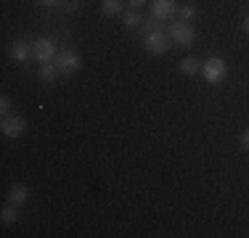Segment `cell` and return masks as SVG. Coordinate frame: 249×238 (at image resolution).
<instances>
[{
    "mask_svg": "<svg viewBox=\"0 0 249 238\" xmlns=\"http://www.w3.org/2000/svg\"><path fill=\"white\" fill-rule=\"evenodd\" d=\"M0 220H3L5 225L16 222V220H19V206H16V204H11V201H8V204H5L3 209H0Z\"/></svg>",
    "mask_w": 249,
    "mask_h": 238,
    "instance_id": "14",
    "label": "cell"
},
{
    "mask_svg": "<svg viewBox=\"0 0 249 238\" xmlns=\"http://www.w3.org/2000/svg\"><path fill=\"white\" fill-rule=\"evenodd\" d=\"M27 119L21 117V114H5L3 117V122H0V133L5 135V138H11V140H16V138H21V135L27 133Z\"/></svg>",
    "mask_w": 249,
    "mask_h": 238,
    "instance_id": "4",
    "label": "cell"
},
{
    "mask_svg": "<svg viewBox=\"0 0 249 238\" xmlns=\"http://www.w3.org/2000/svg\"><path fill=\"white\" fill-rule=\"evenodd\" d=\"M241 29H244V32L249 34V16H244V21H241Z\"/></svg>",
    "mask_w": 249,
    "mask_h": 238,
    "instance_id": "21",
    "label": "cell"
},
{
    "mask_svg": "<svg viewBox=\"0 0 249 238\" xmlns=\"http://www.w3.org/2000/svg\"><path fill=\"white\" fill-rule=\"evenodd\" d=\"M11 106H14V103H11V98H8V95H3V98H0V111H3V117L11 114Z\"/></svg>",
    "mask_w": 249,
    "mask_h": 238,
    "instance_id": "17",
    "label": "cell"
},
{
    "mask_svg": "<svg viewBox=\"0 0 249 238\" xmlns=\"http://www.w3.org/2000/svg\"><path fill=\"white\" fill-rule=\"evenodd\" d=\"M124 3H127V5H130V8H135V11H141V8H143V5H146V3H149V0H124Z\"/></svg>",
    "mask_w": 249,
    "mask_h": 238,
    "instance_id": "18",
    "label": "cell"
},
{
    "mask_svg": "<svg viewBox=\"0 0 249 238\" xmlns=\"http://www.w3.org/2000/svg\"><path fill=\"white\" fill-rule=\"evenodd\" d=\"M37 74H40V80H43V82H56V77L61 74V71H58V67L51 61V64H40Z\"/></svg>",
    "mask_w": 249,
    "mask_h": 238,
    "instance_id": "12",
    "label": "cell"
},
{
    "mask_svg": "<svg viewBox=\"0 0 249 238\" xmlns=\"http://www.w3.org/2000/svg\"><path fill=\"white\" fill-rule=\"evenodd\" d=\"M201 77H204L210 85H220V82L228 77V64L223 61V58H217V56H210L207 61H201V71H199Z\"/></svg>",
    "mask_w": 249,
    "mask_h": 238,
    "instance_id": "2",
    "label": "cell"
},
{
    "mask_svg": "<svg viewBox=\"0 0 249 238\" xmlns=\"http://www.w3.org/2000/svg\"><path fill=\"white\" fill-rule=\"evenodd\" d=\"M53 64L58 67L61 74H74V71H80V67H82V58L77 51H72V48H64V51H58V56Z\"/></svg>",
    "mask_w": 249,
    "mask_h": 238,
    "instance_id": "6",
    "label": "cell"
},
{
    "mask_svg": "<svg viewBox=\"0 0 249 238\" xmlns=\"http://www.w3.org/2000/svg\"><path fill=\"white\" fill-rule=\"evenodd\" d=\"M178 0H151V16H157L159 21L178 19Z\"/></svg>",
    "mask_w": 249,
    "mask_h": 238,
    "instance_id": "8",
    "label": "cell"
},
{
    "mask_svg": "<svg viewBox=\"0 0 249 238\" xmlns=\"http://www.w3.org/2000/svg\"><path fill=\"white\" fill-rule=\"evenodd\" d=\"M8 201H11V204H16V206L27 204V201H29V188L24 186V183H14L11 190H8Z\"/></svg>",
    "mask_w": 249,
    "mask_h": 238,
    "instance_id": "9",
    "label": "cell"
},
{
    "mask_svg": "<svg viewBox=\"0 0 249 238\" xmlns=\"http://www.w3.org/2000/svg\"><path fill=\"white\" fill-rule=\"evenodd\" d=\"M239 143H241V148H244V151H249V130H244V133H241Z\"/></svg>",
    "mask_w": 249,
    "mask_h": 238,
    "instance_id": "19",
    "label": "cell"
},
{
    "mask_svg": "<svg viewBox=\"0 0 249 238\" xmlns=\"http://www.w3.org/2000/svg\"><path fill=\"white\" fill-rule=\"evenodd\" d=\"M37 5H43V8H61L64 0H37Z\"/></svg>",
    "mask_w": 249,
    "mask_h": 238,
    "instance_id": "16",
    "label": "cell"
},
{
    "mask_svg": "<svg viewBox=\"0 0 249 238\" xmlns=\"http://www.w3.org/2000/svg\"><path fill=\"white\" fill-rule=\"evenodd\" d=\"M122 3L124 0H101V14L114 19V16H122Z\"/></svg>",
    "mask_w": 249,
    "mask_h": 238,
    "instance_id": "10",
    "label": "cell"
},
{
    "mask_svg": "<svg viewBox=\"0 0 249 238\" xmlns=\"http://www.w3.org/2000/svg\"><path fill=\"white\" fill-rule=\"evenodd\" d=\"M32 51H35V61H40V64H51L58 56V45L53 37H37Z\"/></svg>",
    "mask_w": 249,
    "mask_h": 238,
    "instance_id": "5",
    "label": "cell"
},
{
    "mask_svg": "<svg viewBox=\"0 0 249 238\" xmlns=\"http://www.w3.org/2000/svg\"><path fill=\"white\" fill-rule=\"evenodd\" d=\"M122 24L127 29H141V24H143V14H141V11H135V8L124 11V14H122Z\"/></svg>",
    "mask_w": 249,
    "mask_h": 238,
    "instance_id": "11",
    "label": "cell"
},
{
    "mask_svg": "<svg viewBox=\"0 0 249 238\" xmlns=\"http://www.w3.org/2000/svg\"><path fill=\"white\" fill-rule=\"evenodd\" d=\"M77 5H80V0H69V3H64V11L72 14V11H77Z\"/></svg>",
    "mask_w": 249,
    "mask_h": 238,
    "instance_id": "20",
    "label": "cell"
},
{
    "mask_svg": "<svg viewBox=\"0 0 249 238\" xmlns=\"http://www.w3.org/2000/svg\"><path fill=\"white\" fill-rule=\"evenodd\" d=\"M141 45H143V51L151 53V56H162V53H167L175 43H173V37H170L167 27H157V29H149V32H143V37H141Z\"/></svg>",
    "mask_w": 249,
    "mask_h": 238,
    "instance_id": "1",
    "label": "cell"
},
{
    "mask_svg": "<svg viewBox=\"0 0 249 238\" xmlns=\"http://www.w3.org/2000/svg\"><path fill=\"white\" fill-rule=\"evenodd\" d=\"M167 32H170V37H173V43L183 45V48L194 45V40H196V29H194L188 21H170Z\"/></svg>",
    "mask_w": 249,
    "mask_h": 238,
    "instance_id": "3",
    "label": "cell"
},
{
    "mask_svg": "<svg viewBox=\"0 0 249 238\" xmlns=\"http://www.w3.org/2000/svg\"><path fill=\"white\" fill-rule=\"evenodd\" d=\"M194 16H196V8H194L191 3H186V5L178 8V21H191Z\"/></svg>",
    "mask_w": 249,
    "mask_h": 238,
    "instance_id": "15",
    "label": "cell"
},
{
    "mask_svg": "<svg viewBox=\"0 0 249 238\" xmlns=\"http://www.w3.org/2000/svg\"><path fill=\"white\" fill-rule=\"evenodd\" d=\"M180 71H183V74H199V71H201V58L186 56V58L180 61Z\"/></svg>",
    "mask_w": 249,
    "mask_h": 238,
    "instance_id": "13",
    "label": "cell"
},
{
    "mask_svg": "<svg viewBox=\"0 0 249 238\" xmlns=\"http://www.w3.org/2000/svg\"><path fill=\"white\" fill-rule=\"evenodd\" d=\"M32 45H35V40H27V37H19V40H14L11 43V58H14L16 64H29L35 58V51H32Z\"/></svg>",
    "mask_w": 249,
    "mask_h": 238,
    "instance_id": "7",
    "label": "cell"
}]
</instances>
